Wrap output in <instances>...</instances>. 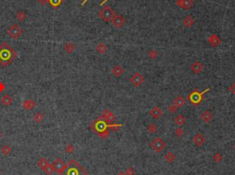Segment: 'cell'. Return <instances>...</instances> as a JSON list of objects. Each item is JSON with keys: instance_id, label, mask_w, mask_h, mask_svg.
Returning <instances> with one entry per match:
<instances>
[{"instance_id": "cell-9", "label": "cell", "mask_w": 235, "mask_h": 175, "mask_svg": "<svg viewBox=\"0 0 235 175\" xmlns=\"http://www.w3.org/2000/svg\"><path fill=\"white\" fill-rule=\"evenodd\" d=\"M130 82L132 83L133 85L135 86H141L143 82H144V78L140 73H135L130 78Z\"/></svg>"}, {"instance_id": "cell-14", "label": "cell", "mask_w": 235, "mask_h": 175, "mask_svg": "<svg viewBox=\"0 0 235 175\" xmlns=\"http://www.w3.org/2000/svg\"><path fill=\"white\" fill-rule=\"evenodd\" d=\"M150 115L154 118H159L163 115V112L160 107H155L154 108H152V110L150 111Z\"/></svg>"}, {"instance_id": "cell-29", "label": "cell", "mask_w": 235, "mask_h": 175, "mask_svg": "<svg viewBox=\"0 0 235 175\" xmlns=\"http://www.w3.org/2000/svg\"><path fill=\"white\" fill-rule=\"evenodd\" d=\"M156 129H157V127H156V125L154 123L149 124V126L147 127V130L149 131L150 133H154L156 131Z\"/></svg>"}, {"instance_id": "cell-27", "label": "cell", "mask_w": 235, "mask_h": 175, "mask_svg": "<svg viewBox=\"0 0 235 175\" xmlns=\"http://www.w3.org/2000/svg\"><path fill=\"white\" fill-rule=\"evenodd\" d=\"M74 45L73 44V43H66V44L65 45V50L68 52V53H71L74 51Z\"/></svg>"}, {"instance_id": "cell-41", "label": "cell", "mask_w": 235, "mask_h": 175, "mask_svg": "<svg viewBox=\"0 0 235 175\" xmlns=\"http://www.w3.org/2000/svg\"><path fill=\"white\" fill-rule=\"evenodd\" d=\"M86 1H87V0H85V1H84V2H83V3H82V5H85V3H86Z\"/></svg>"}, {"instance_id": "cell-34", "label": "cell", "mask_w": 235, "mask_h": 175, "mask_svg": "<svg viewBox=\"0 0 235 175\" xmlns=\"http://www.w3.org/2000/svg\"><path fill=\"white\" fill-rule=\"evenodd\" d=\"M168 109H169V112H170V113H175L176 110H177V107H175V105H170Z\"/></svg>"}, {"instance_id": "cell-12", "label": "cell", "mask_w": 235, "mask_h": 175, "mask_svg": "<svg viewBox=\"0 0 235 175\" xmlns=\"http://www.w3.org/2000/svg\"><path fill=\"white\" fill-rule=\"evenodd\" d=\"M206 139H205V137L203 136L202 134L199 133V134H196L194 137H193V142L195 143V144L198 146V147H200L201 145H203L205 143Z\"/></svg>"}, {"instance_id": "cell-1", "label": "cell", "mask_w": 235, "mask_h": 175, "mask_svg": "<svg viewBox=\"0 0 235 175\" xmlns=\"http://www.w3.org/2000/svg\"><path fill=\"white\" fill-rule=\"evenodd\" d=\"M17 53L8 42H3L0 45V64L6 67L13 62Z\"/></svg>"}, {"instance_id": "cell-30", "label": "cell", "mask_w": 235, "mask_h": 175, "mask_svg": "<svg viewBox=\"0 0 235 175\" xmlns=\"http://www.w3.org/2000/svg\"><path fill=\"white\" fill-rule=\"evenodd\" d=\"M16 17L20 21H22V20H25V17H26V14H25L24 12H22V11H18L17 13V15H16Z\"/></svg>"}, {"instance_id": "cell-8", "label": "cell", "mask_w": 235, "mask_h": 175, "mask_svg": "<svg viewBox=\"0 0 235 175\" xmlns=\"http://www.w3.org/2000/svg\"><path fill=\"white\" fill-rule=\"evenodd\" d=\"M112 25L115 28L117 29H121L125 26V24H126V20H125V17L122 16V15H120V14H118V15H115V17H114L112 18Z\"/></svg>"}, {"instance_id": "cell-26", "label": "cell", "mask_w": 235, "mask_h": 175, "mask_svg": "<svg viewBox=\"0 0 235 175\" xmlns=\"http://www.w3.org/2000/svg\"><path fill=\"white\" fill-rule=\"evenodd\" d=\"M48 164H49V163H48L47 160H46V159H44V158H41L39 161H38V166H39V167L41 169V170H43V169L45 168Z\"/></svg>"}, {"instance_id": "cell-35", "label": "cell", "mask_w": 235, "mask_h": 175, "mask_svg": "<svg viewBox=\"0 0 235 175\" xmlns=\"http://www.w3.org/2000/svg\"><path fill=\"white\" fill-rule=\"evenodd\" d=\"M65 151H66L67 152H70V153H71V152H73V151H74V148L72 145H69V146H67V147L65 148Z\"/></svg>"}, {"instance_id": "cell-40", "label": "cell", "mask_w": 235, "mask_h": 175, "mask_svg": "<svg viewBox=\"0 0 235 175\" xmlns=\"http://www.w3.org/2000/svg\"><path fill=\"white\" fill-rule=\"evenodd\" d=\"M107 0H104V1H103V2H102V3H101V4H100V5H103V4H104V3H106V2H107Z\"/></svg>"}, {"instance_id": "cell-37", "label": "cell", "mask_w": 235, "mask_h": 175, "mask_svg": "<svg viewBox=\"0 0 235 175\" xmlns=\"http://www.w3.org/2000/svg\"><path fill=\"white\" fill-rule=\"evenodd\" d=\"M230 91H231L232 93H234V95H235V84H232L230 86Z\"/></svg>"}, {"instance_id": "cell-10", "label": "cell", "mask_w": 235, "mask_h": 175, "mask_svg": "<svg viewBox=\"0 0 235 175\" xmlns=\"http://www.w3.org/2000/svg\"><path fill=\"white\" fill-rule=\"evenodd\" d=\"M53 171L56 172H60L63 167L65 166V161H63L61 158H57L53 162Z\"/></svg>"}, {"instance_id": "cell-24", "label": "cell", "mask_w": 235, "mask_h": 175, "mask_svg": "<svg viewBox=\"0 0 235 175\" xmlns=\"http://www.w3.org/2000/svg\"><path fill=\"white\" fill-rule=\"evenodd\" d=\"M49 3L53 8H57L62 4V0H49Z\"/></svg>"}, {"instance_id": "cell-4", "label": "cell", "mask_w": 235, "mask_h": 175, "mask_svg": "<svg viewBox=\"0 0 235 175\" xmlns=\"http://www.w3.org/2000/svg\"><path fill=\"white\" fill-rule=\"evenodd\" d=\"M208 91H209V88H207L205 91H203V92H199L198 90H194L193 92L190 93L189 96H188L189 101L195 105H199L203 101V99H204V95Z\"/></svg>"}, {"instance_id": "cell-16", "label": "cell", "mask_w": 235, "mask_h": 175, "mask_svg": "<svg viewBox=\"0 0 235 175\" xmlns=\"http://www.w3.org/2000/svg\"><path fill=\"white\" fill-rule=\"evenodd\" d=\"M124 73V70H123V68L121 66H119V65H116V66H114L112 68V73L114 74L115 76H120V75H122Z\"/></svg>"}, {"instance_id": "cell-19", "label": "cell", "mask_w": 235, "mask_h": 175, "mask_svg": "<svg viewBox=\"0 0 235 175\" xmlns=\"http://www.w3.org/2000/svg\"><path fill=\"white\" fill-rule=\"evenodd\" d=\"M212 117H213L212 114H211L208 110L205 111L204 113H203V114L201 115V119H202V120H204L205 122H209V121H210V120L212 119Z\"/></svg>"}, {"instance_id": "cell-17", "label": "cell", "mask_w": 235, "mask_h": 175, "mask_svg": "<svg viewBox=\"0 0 235 175\" xmlns=\"http://www.w3.org/2000/svg\"><path fill=\"white\" fill-rule=\"evenodd\" d=\"M194 22H195V20H194V18L191 16H187L185 18H184V20H183V24L185 25L187 28L192 27Z\"/></svg>"}, {"instance_id": "cell-7", "label": "cell", "mask_w": 235, "mask_h": 175, "mask_svg": "<svg viewBox=\"0 0 235 175\" xmlns=\"http://www.w3.org/2000/svg\"><path fill=\"white\" fill-rule=\"evenodd\" d=\"M8 33L9 34V36L13 39H18L20 36L23 33L22 29L18 26L17 24H13L11 27L8 28Z\"/></svg>"}, {"instance_id": "cell-11", "label": "cell", "mask_w": 235, "mask_h": 175, "mask_svg": "<svg viewBox=\"0 0 235 175\" xmlns=\"http://www.w3.org/2000/svg\"><path fill=\"white\" fill-rule=\"evenodd\" d=\"M176 5L183 9H189L193 6V0H177Z\"/></svg>"}, {"instance_id": "cell-33", "label": "cell", "mask_w": 235, "mask_h": 175, "mask_svg": "<svg viewBox=\"0 0 235 175\" xmlns=\"http://www.w3.org/2000/svg\"><path fill=\"white\" fill-rule=\"evenodd\" d=\"M166 159L169 162H172V161L174 160V159H175V156L173 155V153L169 152V153L166 156Z\"/></svg>"}, {"instance_id": "cell-6", "label": "cell", "mask_w": 235, "mask_h": 175, "mask_svg": "<svg viewBox=\"0 0 235 175\" xmlns=\"http://www.w3.org/2000/svg\"><path fill=\"white\" fill-rule=\"evenodd\" d=\"M150 147L154 149L156 152H161L163 149L166 148V143L160 137H156L150 143Z\"/></svg>"}, {"instance_id": "cell-22", "label": "cell", "mask_w": 235, "mask_h": 175, "mask_svg": "<svg viewBox=\"0 0 235 175\" xmlns=\"http://www.w3.org/2000/svg\"><path fill=\"white\" fill-rule=\"evenodd\" d=\"M1 103L4 105H10L11 103H12V97L9 95H5L1 98Z\"/></svg>"}, {"instance_id": "cell-42", "label": "cell", "mask_w": 235, "mask_h": 175, "mask_svg": "<svg viewBox=\"0 0 235 175\" xmlns=\"http://www.w3.org/2000/svg\"><path fill=\"white\" fill-rule=\"evenodd\" d=\"M0 137H1V132H0Z\"/></svg>"}, {"instance_id": "cell-36", "label": "cell", "mask_w": 235, "mask_h": 175, "mask_svg": "<svg viewBox=\"0 0 235 175\" xmlns=\"http://www.w3.org/2000/svg\"><path fill=\"white\" fill-rule=\"evenodd\" d=\"M175 133H176V135H180V136H182L183 134H184V130L183 129H181V128H177L176 130H175Z\"/></svg>"}, {"instance_id": "cell-2", "label": "cell", "mask_w": 235, "mask_h": 175, "mask_svg": "<svg viewBox=\"0 0 235 175\" xmlns=\"http://www.w3.org/2000/svg\"><path fill=\"white\" fill-rule=\"evenodd\" d=\"M120 127L119 124H109L106 120H104L102 117L98 118L97 120H95L94 123L92 124V128L96 133H98L101 137H107L109 135V128H118Z\"/></svg>"}, {"instance_id": "cell-31", "label": "cell", "mask_w": 235, "mask_h": 175, "mask_svg": "<svg viewBox=\"0 0 235 175\" xmlns=\"http://www.w3.org/2000/svg\"><path fill=\"white\" fill-rule=\"evenodd\" d=\"M1 151L4 155H9L11 152V148L9 146H4L1 149Z\"/></svg>"}, {"instance_id": "cell-38", "label": "cell", "mask_w": 235, "mask_h": 175, "mask_svg": "<svg viewBox=\"0 0 235 175\" xmlns=\"http://www.w3.org/2000/svg\"><path fill=\"white\" fill-rule=\"evenodd\" d=\"M37 1L39 3H41V5H46L49 2V0H37Z\"/></svg>"}, {"instance_id": "cell-25", "label": "cell", "mask_w": 235, "mask_h": 175, "mask_svg": "<svg viewBox=\"0 0 235 175\" xmlns=\"http://www.w3.org/2000/svg\"><path fill=\"white\" fill-rule=\"evenodd\" d=\"M97 51L98 53H101V54L105 53L107 51V46L105 45V43H99V44L97 46Z\"/></svg>"}, {"instance_id": "cell-5", "label": "cell", "mask_w": 235, "mask_h": 175, "mask_svg": "<svg viewBox=\"0 0 235 175\" xmlns=\"http://www.w3.org/2000/svg\"><path fill=\"white\" fill-rule=\"evenodd\" d=\"M115 11H114L110 7L107 6V7L103 8L99 12H98V17L103 20L105 22H109L112 20V18L115 17Z\"/></svg>"}, {"instance_id": "cell-13", "label": "cell", "mask_w": 235, "mask_h": 175, "mask_svg": "<svg viewBox=\"0 0 235 175\" xmlns=\"http://www.w3.org/2000/svg\"><path fill=\"white\" fill-rule=\"evenodd\" d=\"M191 70H192L193 73H195L196 74L200 73L203 71V65H202V63H200V62L196 61L191 65Z\"/></svg>"}, {"instance_id": "cell-15", "label": "cell", "mask_w": 235, "mask_h": 175, "mask_svg": "<svg viewBox=\"0 0 235 175\" xmlns=\"http://www.w3.org/2000/svg\"><path fill=\"white\" fill-rule=\"evenodd\" d=\"M102 118L104 120H106L107 122H111V121H113L114 119H115V116H114V115L111 113L110 111L105 110V112L102 115Z\"/></svg>"}, {"instance_id": "cell-23", "label": "cell", "mask_w": 235, "mask_h": 175, "mask_svg": "<svg viewBox=\"0 0 235 175\" xmlns=\"http://www.w3.org/2000/svg\"><path fill=\"white\" fill-rule=\"evenodd\" d=\"M175 122L176 123V125H179V126H182V125H184L186 123V119H185V117H184V116L182 115H178L175 118Z\"/></svg>"}, {"instance_id": "cell-3", "label": "cell", "mask_w": 235, "mask_h": 175, "mask_svg": "<svg viewBox=\"0 0 235 175\" xmlns=\"http://www.w3.org/2000/svg\"><path fill=\"white\" fill-rule=\"evenodd\" d=\"M59 173L60 175H86L85 169L74 160H71L69 163L65 164Z\"/></svg>"}, {"instance_id": "cell-21", "label": "cell", "mask_w": 235, "mask_h": 175, "mask_svg": "<svg viewBox=\"0 0 235 175\" xmlns=\"http://www.w3.org/2000/svg\"><path fill=\"white\" fill-rule=\"evenodd\" d=\"M174 105L176 107H184V105H185V99H184L182 96H177L175 99Z\"/></svg>"}, {"instance_id": "cell-20", "label": "cell", "mask_w": 235, "mask_h": 175, "mask_svg": "<svg viewBox=\"0 0 235 175\" xmlns=\"http://www.w3.org/2000/svg\"><path fill=\"white\" fill-rule=\"evenodd\" d=\"M35 107V102L33 100H27L23 103V107L27 110H31Z\"/></svg>"}, {"instance_id": "cell-43", "label": "cell", "mask_w": 235, "mask_h": 175, "mask_svg": "<svg viewBox=\"0 0 235 175\" xmlns=\"http://www.w3.org/2000/svg\"><path fill=\"white\" fill-rule=\"evenodd\" d=\"M0 173H1V172H0Z\"/></svg>"}, {"instance_id": "cell-32", "label": "cell", "mask_w": 235, "mask_h": 175, "mask_svg": "<svg viewBox=\"0 0 235 175\" xmlns=\"http://www.w3.org/2000/svg\"><path fill=\"white\" fill-rule=\"evenodd\" d=\"M43 119V116H42V114H41V113H38V114H36L35 115V121L37 122V123H40V122H41V120Z\"/></svg>"}, {"instance_id": "cell-28", "label": "cell", "mask_w": 235, "mask_h": 175, "mask_svg": "<svg viewBox=\"0 0 235 175\" xmlns=\"http://www.w3.org/2000/svg\"><path fill=\"white\" fill-rule=\"evenodd\" d=\"M44 172H45L46 174H48V175H50V174H52L54 171H53V165L52 164H48L45 168L43 169L42 170Z\"/></svg>"}, {"instance_id": "cell-39", "label": "cell", "mask_w": 235, "mask_h": 175, "mask_svg": "<svg viewBox=\"0 0 235 175\" xmlns=\"http://www.w3.org/2000/svg\"><path fill=\"white\" fill-rule=\"evenodd\" d=\"M3 90H4V85H3V84L0 83V92H2Z\"/></svg>"}, {"instance_id": "cell-18", "label": "cell", "mask_w": 235, "mask_h": 175, "mask_svg": "<svg viewBox=\"0 0 235 175\" xmlns=\"http://www.w3.org/2000/svg\"><path fill=\"white\" fill-rule=\"evenodd\" d=\"M208 42L210 43L212 46H218L220 43V40L217 35H211L208 38Z\"/></svg>"}]
</instances>
